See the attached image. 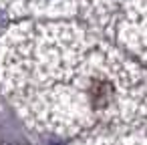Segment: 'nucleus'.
<instances>
[{"label":"nucleus","instance_id":"obj_1","mask_svg":"<svg viewBox=\"0 0 147 145\" xmlns=\"http://www.w3.org/2000/svg\"><path fill=\"white\" fill-rule=\"evenodd\" d=\"M6 81L18 103L49 115L75 111L79 127L147 109V77L77 28L26 26L6 57Z\"/></svg>","mask_w":147,"mask_h":145}]
</instances>
